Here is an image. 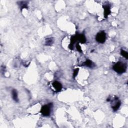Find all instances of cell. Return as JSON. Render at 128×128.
I'll list each match as a JSON object with an SVG mask.
<instances>
[{
  "mask_svg": "<svg viewBox=\"0 0 128 128\" xmlns=\"http://www.w3.org/2000/svg\"><path fill=\"white\" fill-rule=\"evenodd\" d=\"M127 67L126 63L122 62H118L113 65L112 69L116 73L121 74L126 72Z\"/></svg>",
  "mask_w": 128,
  "mask_h": 128,
  "instance_id": "1",
  "label": "cell"
},
{
  "mask_svg": "<svg viewBox=\"0 0 128 128\" xmlns=\"http://www.w3.org/2000/svg\"><path fill=\"white\" fill-rule=\"evenodd\" d=\"M107 101L110 102L111 108L114 112L117 111L120 106L121 101L116 96H115L112 99H111L110 98H108Z\"/></svg>",
  "mask_w": 128,
  "mask_h": 128,
  "instance_id": "2",
  "label": "cell"
},
{
  "mask_svg": "<svg viewBox=\"0 0 128 128\" xmlns=\"http://www.w3.org/2000/svg\"><path fill=\"white\" fill-rule=\"evenodd\" d=\"M52 106V103H48L44 105L40 108V112L44 116H48L50 114Z\"/></svg>",
  "mask_w": 128,
  "mask_h": 128,
  "instance_id": "3",
  "label": "cell"
},
{
  "mask_svg": "<svg viewBox=\"0 0 128 128\" xmlns=\"http://www.w3.org/2000/svg\"><path fill=\"white\" fill-rule=\"evenodd\" d=\"M96 40L100 44H103L106 40V34L104 31H100L96 36Z\"/></svg>",
  "mask_w": 128,
  "mask_h": 128,
  "instance_id": "4",
  "label": "cell"
},
{
  "mask_svg": "<svg viewBox=\"0 0 128 128\" xmlns=\"http://www.w3.org/2000/svg\"><path fill=\"white\" fill-rule=\"evenodd\" d=\"M76 41L81 44H84L86 42V38L84 34H75Z\"/></svg>",
  "mask_w": 128,
  "mask_h": 128,
  "instance_id": "5",
  "label": "cell"
},
{
  "mask_svg": "<svg viewBox=\"0 0 128 128\" xmlns=\"http://www.w3.org/2000/svg\"><path fill=\"white\" fill-rule=\"evenodd\" d=\"M52 86L56 92H60L62 89V85L58 81H54L52 83Z\"/></svg>",
  "mask_w": 128,
  "mask_h": 128,
  "instance_id": "6",
  "label": "cell"
},
{
  "mask_svg": "<svg viewBox=\"0 0 128 128\" xmlns=\"http://www.w3.org/2000/svg\"><path fill=\"white\" fill-rule=\"evenodd\" d=\"M103 8H104V16L105 18H107L108 16L110 14L111 10H110V6L108 4H104L103 6Z\"/></svg>",
  "mask_w": 128,
  "mask_h": 128,
  "instance_id": "7",
  "label": "cell"
},
{
  "mask_svg": "<svg viewBox=\"0 0 128 128\" xmlns=\"http://www.w3.org/2000/svg\"><path fill=\"white\" fill-rule=\"evenodd\" d=\"M82 66H86L88 68H92L95 66V64L92 60H90L89 59H87L82 63Z\"/></svg>",
  "mask_w": 128,
  "mask_h": 128,
  "instance_id": "8",
  "label": "cell"
},
{
  "mask_svg": "<svg viewBox=\"0 0 128 128\" xmlns=\"http://www.w3.org/2000/svg\"><path fill=\"white\" fill-rule=\"evenodd\" d=\"M11 94H12V100L16 102H18L19 99L18 97V93L16 90L13 89L11 92Z\"/></svg>",
  "mask_w": 128,
  "mask_h": 128,
  "instance_id": "9",
  "label": "cell"
},
{
  "mask_svg": "<svg viewBox=\"0 0 128 128\" xmlns=\"http://www.w3.org/2000/svg\"><path fill=\"white\" fill-rule=\"evenodd\" d=\"M28 2L27 1H20L18 2V4L20 6V7L21 9L24 8H28Z\"/></svg>",
  "mask_w": 128,
  "mask_h": 128,
  "instance_id": "10",
  "label": "cell"
},
{
  "mask_svg": "<svg viewBox=\"0 0 128 128\" xmlns=\"http://www.w3.org/2000/svg\"><path fill=\"white\" fill-rule=\"evenodd\" d=\"M54 42V39L52 37L48 38L46 39L45 40V45L47 46H52Z\"/></svg>",
  "mask_w": 128,
  "mask_h": 128,
  "instance_id": "11",
  "label": "cell"
},
{
  "mask_svg": "<svg viewBox=\"0 0 128 128\" xmlns=\"http://www.w3.org/2000/svg\"><path fill=\"white\" fill-rule=\"evenodd\" d=\"M120 54L121 55L124 56V58H126V59H128V53L126 51L122 50V49H121L120 50Z\"/></svg>",
  "mask_w": 128,
  "mask_h": 128,
  "instance_id": "12",
  "label": "cell"
},
{
  "mask_svg": "<svg viewBox=\"0 0 128 128\" xmlns=\"http://www.w3.org/2000/svg\"><path fill=\"white\" fill-rule=\"evenodd\" d=\"M75 46H76V50H77L78 52H82V50L81 47H80V45L79 44V43H78V42L76 43V44Z\"/></svg>",
  "mask_w": 128,
  "mask_h": 128,
  "instance_id": "13",
  "label": "cell"
},
{
  "mask_svg": "<svg viewBox=\"0 0 128 128\" xmlns=\"http://www.w3.org/2000/svg\"><path fill=\"white\" fill-rule=\"evenodd\" d=\"M78 70H79L78 68H76L74 70V72H73V77H74V78H75L76 76L78 74Z\"/></svg>",
  "mask_w": 128,
  "mask_h": 128,
  "instance_id": "14",
  "label": "cell"
}]
</instances>
